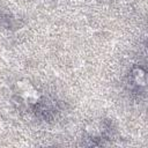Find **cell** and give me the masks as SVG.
I'll use <instances>...</instances> for the list:
<instances>
[]
</instances>
